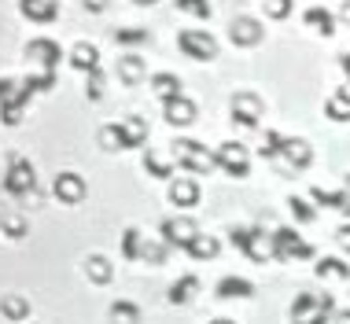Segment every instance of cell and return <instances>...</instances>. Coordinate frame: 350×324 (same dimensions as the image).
Here are the masks:
<instances>
[{
	"label": "cell",
	"mask_w": 350,
	"mask_h": 324,
	"mask_svg": "<svg viewBox=\"0 0 350 324\" xmlns=\"http://www.w3.org/2000/svg\"><path fill=\"white\" fill-rule=\"evenodd\" d=\"M288 206H291V217H295L299 225H310V221H314V206H310L306 199L291 195V199H288Z\"/></svg>",
	"instance_id": "cell-35"
},
{
	"label": "cell",
	"mask_w": 350,
	"mask_h": 324,
	"mask_svg": "<svg viewBox=\"0 0 350 324\" xmlns=\"http://www.w3.org/2000/svg\"><path fill=\"white\" fill-rule=\"evenodd\" d=\"M336 324H350V310H343V313H339V317H336Z\"/></svg>",
	"instance_id": "cell-45"
},
{
	"label": "cell",
	"mask_w": 350,
	"mask_h": 324,
	"mask_svg": "<svg viewBox=\"0 0 350 324\" xmlns=\"http://www.w3.org/2000/svg\"><path fill=\"white\" fill-rule=\"evenodd\" d=\"M137 321H140L137 302H129V299L111 302V324H137Z\"/></svg>",
	"instance_id": "cell-26"
},
{
	"label": "cell",
	"mask_w": 350,
	"mask_h": 324,
	"mask_svg": "<svg viewBox=\"0 0 350 324\" xmlns=\"http://www.w3.org/2000/svg\"><path fill=\"white\" fill-rule=\"evenodd\" d=\"M217 251H221V243H217L214 236H203V232H196L192 240L185 243V254H192V258H203V262L214 258Z\"/></svg>",
	"instance_id": "cell-22"
},
{
	"label": "cell",
	"mask_w": 350,
	"mask_h": 324,
	"mask_svg": "<svg viewBox=\"0 0 350 324\" xmlns=\"http://www.w3.org/2000/svg\"><path fill=\"white\" fill-rule=\"evenodd\" d=\"M174 159L181 162V170H188V174H211V170H214L211 148H203L200 140H177V144H174Z\"/></svg>",
	"instance_id": "cell-5"
},
{
	"label": "cell",
	"mask_w": 350,
	"mask_h": 324,
	"mask_svg": "<svg viewBox=\"0 0 350 324\" xmlns=\"http://www.w3.org/2000/svg\"><path fill=\"white\" fill-rule=\"evenodd\" d=\"M196 232H200V228H196L192 217H166V221L159 225V236H163V243H166V247H181V251H185V243L192 240Z\"/></svg>",
	"instance_id": "cell-9"
},
{
	"label": "cell",
	"mask_w": 350,
	"mask_h": 324,
	"mask_svg": "<svg viewBox=\"0 0 350 324\" xmlns=\"http://www.w3.org/2000/svg\"><path fill=\"white\" fill-rule=\"evenodd\" d=\"M273 258L277 262H306V258H314V247H310L302 236L295 232V228H277L273 232Z\"/></svg>",
	"instance_id": "cell-4"
},
{
	"label": "cell",
	"mask_w": 350,
	"mask_h": 324,
	"mask_svg": "<svg viewBox=\"0 0 350 324\" xmlns=\"http://www.w3.org/2000/svg\"><path fill=\"white\" fill-rule=\"evenodd\" d=\"M85 8H89V12H103V8H107V0H85Z\"/></svg>",
	"instance_id": "cell-43"
},
{
	"label": "cell",
	"mask_w": 350,
	"mask_h": 324,
	"mask_svg": "<svg viewBox=\"0 0 350 324\" xmlns=\"http://www.w3.org/2000/svg\"><path fill=\"white\" fill-rule=\"evenodd\" d=\"M148 137V126L144 118H122L115 126H103L100 129V144L107 151H118V148H140Z\"/></svg>",
	"instance_id": "cell-2"
},
{
	"label": "cell",
	"mask_w": 350,
	"mask_h": 324,
	"mask_svg": "<svg viewBox=\"0 0 350 324\" xmlns=\"http://www.w3.org/2000/svg\"><path fill=\"white\" fill-rule=\"evenodd\" d=\"M148 30H140V26H126V30H115V41L118 44H144L148 41Z\"/></svg>",
	"instance_id": "cell-36"
},
{
	"label": "cell",
	"mask_w": 350,
	"mask_h": 324,
	"mask_svg": "<svg viewBox=\"0 0 350 324\" xmlns=\"http://www.w3.org/2000/svg\"><path fill=\"white\" fill-rule=\"evenodd\" d=\"M262 12L269 18H288L291 15V0H262Z\"/></svg>",
	"instance_id": "cell-40"
},
{
	"label": "cell",
	"mask_w": 350,
	"mask_h": 324,
	"mask_svg": "<svg viewBox=\"0 0 350 324\" xmlns=\"http://www.w3.org/2000/svg\"><path fill=\"white\" fill-rule=\"evenodd\" d=\"M214 324H236V321H214Z\"/></svg>",
	"instance_id": "cell-49"
},
{
	"label": "cell",
	"mask_w": 350,
	"mask_h": 324,
	"mask_svg": "<svg viewBox=\"0 0 350 324\" xmlns=\"http://www.w3.org/2000/svg\"><path fill=\"white\" fill-rule=\"evenodd\" d=\"M343 18H347V23H350V0H347V4H343Z\"/></svg>",
	"instance_id": "cell-46"
},
{
	"label": "cell",
	"mask_w": 350,
	"mask_h": 324,
	"mask_svg": "<svg viewBox=\"0 0 350 324\" xmlns=\"http://www.w3.org/2000/svg\"><path fill=\"white\" fill-rule=\"evenodd\" d=\"M163 118L170 122V126H192L196 122V103L185 96H174V100H163Z\"/></svg>",
	"instance_id": "cell-12"
},
{
	"label": "cell",
	"mask_w": 350,
	"mask_h": 324,
	"mask_svg": "<svg viewBox=\"0 0 350 324\" xmlns=\"http://www.w3.org/2000/svg\"><path fill=\"white\" fill-rule=\"evenodd\" d=\"M55 199H59V203H67V206H74V203H81L85 199V180L78 177V174H59L55 177Z\"/></svg>",
	"instance_id": "cell-14"
},
{
	"label": "cell",
	"mask_w": 350,
	"mask_h": 324,
	"mask_svg": "<svg viewBox=\"0 0 350 324\" xmlns=\"http://www.w3.org/2000/svg\"><path fill=\"white\" fill-rule=\"evenodd\" d=\"M0 313H4L8 321H26V317H30V302H26L23 295H4Z\"/></svg>",
	"instance_id": "cell-25"
},
{
	"label": "cell",
	"mask_w": 350,
	"mask_h": 324,
	"mask_svg": "<svg viewBox=\"0 0 350 324\" xmlns=\"http://www.w3.org/2000/svg\"><path fill=\"white\" fill-rule=\"evenodd\" d=\"M232 247L243 251L251 262H269L273 258V236L262 228H232Z\"/></svg>",
	"instance_id": "cell-3"
},
{
	"label": "cell",
	"mask_w": 350,
	"mask_h": 324,
	"mask_svg": "<svg viewBox=\"0 0 350 324\" xmlns=\"http://www.w3.org/2000/svg\"><path fill=\"white\" fill-rule=\"evenodd\" d=\"M23 85H26L30 92H49L52 85H55V70H37V74H30Z\"/></svg>",
	"instance_id": "cell-34"
},
{
	"label": "cell",
	"mask_w": 350,
	"mask_h": 324,
	"mask_svg": "<svg viewBox=\"0 0 350 324\" xmlns=\"http://www.w3.org/2000/svg\"><path fill=\"white\" fill-rule=\"evenodd\" d=\"M310 195H314V203H321V206H332V211H343V203H347V188H343V192H325V188H314V192H310Z\"/></svg>",
	"instance_id": "cell-33"
},
{
	"label": "cell",
	"mask_w": 350,
	"mask_h": 324,
	"mask_svg": "<svg viewBox=\"0 0 350 324\" xmlns=\"http://www.w3.org/2000/svg\"><path fill=\"white\" fill-rule=\"evenodd\" d=\"M170 203L174 206H196L200 203V185L192 177H174L170 180Z\"/></svg>",
	"instance_id": "cell-15"
},
{
	"label": "cell",
	"mask_w": 350,
	"mask_h": 324,
	"mask_svg": "<svg viewBox=\"0 0 350 324\" xmlns=\"http://www.w3.org/2000/svg\"><path fill=\"white\" fill-rule=\"evenodd\" d=\"M336 240H339V247H343V251L350 254V225H343V228H339V232H336Z\"/></svg>",
	"instance_id": "cell-42"
},
{
	"label": "cell",
	"mask_w": 350,
	"mask_h": 324,
	"mask_svg": "<svg viewBox=\"0 0 350 324\" xmlns=\"http://www.w3.org/2000/svg\"><path fill=\"white\" fill-rule=\"evenodd\" d=\"M0 232L12 236V240H23V236H26V217H18V214H0Z\"/></svg>",
	"instance_id": "cell-32"
},
{
	"label": "cell",
	"mask_w": 350,
	"mask_h": 324,
	"mask_svg": "<svg viewBox=\"0 0 350 324\" xmlns=\"http://www.w3.org/2000/svg\"><path fill=\"white\" fill-rule=\"evenodd\" d=\"M177 8L196 18H211V0H177Z\"/></svg>",
	"instance_id": "cell-39"
},
{
	"label": "cell",
	"mask_w": 350,
	"mask_h": 324,
	"mask_svg": "<svg viewBox=\"0 0 350 324\" xmlns=\"http://www.w3.org/2000/svg\"><path fill=\"white\" fill-rule=\"evenodd\" d=\"M229 37H232V44H243V49H251V44H258V41H262V26H258V18H247V15H240V18L232 23Z\"/></svg>",
	"instance_id": "cell-16"
},
{
	"label": "cell",
	"mask_w": 350,
	"mask_h": 324,
	"mask_svg": "<svg viewBox=\"0 0 350 324\" xmlns=\"http://www.w3.org/2000/svg\"><path fill=\"white\" fill-rule=\"evenodd\" d=\"M214 166L225 170L229 177H247L251 174V155L243 144H236V140H229V144H221L214 151Z\"/></svg>",
	"instance_id": "cell-7"
},
{
	"label": "cell",
	"mask_w": 350,
	"mask_h": 324,
	"mask_svg": "<svg viewBox=\"0 0 350 324\" xmlns=\"http://www.w3.org/2000/svg\"><path fill=\"white\" fill-rule=\"evenodd\" d=\"M262 118V100L254 92H236L232 96V122L236 126H258Z\"/></svg>",
	"instance_id": "cell-11"
},
{
	"label": "cell",
	"mask_w": 350,
	"mask_h": 324,
	"mask_svg": "<svg viewBox=\"0 0 350 324\" xmlns=\"http://www.w3.org/2000/svg\"><path fill=\"white\" fill-rule=\"evenodd\" d=\"M325 114H328L332 122H350V85L336 89L332 96L325 100Z\"/></svg>",
	"instance_id": "cell-20"
},
{
	"label": "cell",
	"mask_w": 350,
	"mask_h": 324,
	"mask_svg": "<svg viewBox=\"0 0 350 324\" xmlns=\"http://www.w3.org/2000/svg\"><path fill=\"white\" fill-rule=\"evenodd\" d=\"M140 247H144V236H140L137 228H126V236H122V258L137 262L140 258Z\"/></svg>",
	"instance_id": "cell-30"
},
{
	"label": "cell",
	"mask_w": 350,
	"mask_h": 324,
	"mask_svg": "<svg viewBox=\"0 0 350 324\" xmlns=\"http://www.w3.org/2000/svg\"><path fill=\"white\" fill-rule=\"evenodd\" d=\"M26 55L41 66V70H55L59 66V59H63V49L52 41V37H33L30 41V49H26Z\"/></svg>",
	"instance_id": "cell-10"
},
{
	"label": "cell",
	"mask_w": 350,
	"mask_h": 324,
	"mask_svg": "<svg viewBox=\"0 0 350 324\" xmlns=\"http://www.w3.org/2000/svg\"><path fill=\"white\" fill-rule=\"evenodd\" d=\"M70 66H74V70H85V74L96 70V66H100L96 44H89V41H78V44H74V49H70Z\"/></svg>",
	"instance_id": "cell-19"
},
{
	"label": "cell",
	"mask_w": 350,
	"mask_h": 324,
	"mask_svg": "<svg viewBox=\"0 0 350 324\" xmlns=\"http://www.w3.org/2000/svg\"><path fill=\"white\" fill-rule=\"evenodd\" d=\"M85 92H89V100L103 96V70H100V66H96V70H89V89H85Z\"/></svg>",
	"instance_id": "cell-41"
},
{
	"label": "cell",
	"mask_w": 350,
	"mask_h": 324,
	"mask_svg": "<svg viewBox=\"0 0 350 324\" xmlns=\"http://www.w3.org/2000/svg\"><path fill=\"white\" fill-rule=\"evenodd\" d=\"M85 276H89L92 284H111V276H115V269H111V262L107 258H89L85 262Z\"/></svg>",
	"instance_id": "cell-28"
},
{
	"label": "cell",
	"mask_w": 350,
	"mask_h": 324,
	"mask_svg": "<svg viewBox=\"0 0 350 324\" xmlns=\"http://www.w3.org/2000/svg\"><path fill=\"white\" fill-rule=\"evenodd\" d=\"M144 74L148 70H144V59H140V55H122V59H118V78L126 85H137Z\"/></svg>",
	"instance_id": "cell-24"
},
{
	"label": "cell",
	"mask_w": 350,
	"mask_h": 324,
	"mask_svg": "<svg viewBox=\"0 0 350 324\" xmlns=\"http://www.w3.org/2000/svg\"><path fill=\"white\" fill-rule=\"evenodd\" d=\"M339 63H343V74H347V81H350V52L339 55Z\"/></svg>",
	"instance_id": "cell-44"
},
{
	"label": "cell",
	"mask_w": 350,
	"mask_h": 324,
	"mask_svg": "<svg viewBox=\"0 0 350 324\" xmlns=\"http://www.w3.org/2000/svg\"><path fill=\"white\" fill-rule=\"evenodd\" d=\"M302 23H306L310 30L325 33V37H332V33H336V15L328 12V8H306V15H302Z\"/></svg>",
	"instance_id": "cell-21"
},
{
	"label": "cell",
	"mask_w": 350,
	"mask_h": 324,
	"mask_svg": "<svg viewBox=\"0 0 350 324\" xmlns=\"http://www.w3.org/2000/svg\"><path fill=\"white\" fill-rule=\"evenodd\" d=\"M144 170H148V174H155V177H174L170 162H163V159L155 155V151H148V155H144Z\"/></svg>",
	"instance_id": "cell-38"
},
{
	"label": "cell",
	"mask_w": 350,
	"mask_h": 324,
	"mask_svg": "<svg viewBox=\"0 0 350 324\" xmlns=\"http://www.w3.org/2000/svg\"><path fill=\"white\" fill-rule=\"evenodd\" d=\"M214 295H217V299H251L254 284L243 280V276H221V280H217V288H214Z\"/></svg>",
	"instance_id": "cell-17"
},
{
	"label": "cell",
	"mask_w": 350,
	"mask_h": 324,
	"mask_svg": "<svg viewBox=\"0 0 350 324\" xmlns=\"http://www.w3.org/2000/svg\"><path fill=\"white\" fill-rule=\"evenodd\" d=\"M317 276H321V280H328V276H332V280H347L350 265L343 258H321L317 262Z\"/></svg>",
	"instance_id": "cell-29"
},
{
	"label": "cell",
	"mask_w": 350,
	"mask_h": 324,
	"mask_svg": "<svg viewBox=\"0 0 350 324\" xmlns=\"http://www.w3.org/2000/svg\"><path fill=\"white\" fill-rule=\"evenodd\" d=\"M280 159H288V166H295V170H306L310 162H314V148H310L306 140H299V137H284Z\"/></svg>",
	"instance_id": "cell-13"
},
{
	"label": "cell",
	"mask_w": 350,
	"mask_h": 324,
	"mask_svg": "<svg viewBox=\"0 0 350 324\" xmlns=\"http://www.w3.org/2000/svg\"><path fill=\"white\" fill-rule=\"evenodd\" d=\"M280 144H284V133L269 129V133H266V148H258V155H262V159H280Z\"/></svg>",
	"instance_id": "cell-37"
},
{
	"label": "cell",
	"mask_w": 350,
	"mask_h": 324,
	"mask_svg": "<svg viewBox=\"0 0 350 324\" xmlns=\"http://www.w3.org/2000/svg\"><path fill=\"white\" fill-rule=\"evenodd\" d=\"M18 12L30 23H52L59 8H55V0H18Z\"/></svg>",
	"instance_id": "cell-18"
},
{
	"label": "cell",
	"mask_w": 350,
	"mask_h": 324,
	"mask_svg": "<svg viewBox=\"0 0 350 324\" xmlns=\"http://www.w3.org/2000/svg\"><path fill=\"white\" fill-rule=\"evenodd\" d=\"M177 49H181L188 59L206 63V59H214V55H217V41L206 30H181V33H177Z\"/></svg>",
	"instance_id": "cell-8"
},
{
	"label": "cell",
	"mask_w": 350,
	"mask_h": 324,
	"mask_svg": "<svg viewBox=\"0 0 350 324\" xmlns=\"http://www.w3.org/2000/svg\"><path fill=\"white\" fill-rule=\"evenodd\" d=\"M137 4H155V0H137Z\"/></svg>",
	"instance_id": "cell-47"
},
{
	"label": "cell",
	"mask_w": 350,
	"mask_h": 324,
	"mask_svg": "<svg viewBox=\"0 0 350 324\" xmlns=\"http://www.w3.org/2000/svg\"><path fill=\"white\" fill-rule=\"evenodd\" d=\"M151 89H155V96L159 100H174V96H181V78H177V74H155V78H151Z\"/></svg>",
	"instance_id": "cell-23"
},
{
	"label": "cell",
	"mask_w": 350,
	"mask_h": 324,
	"mask_svg": "<svg viewBox=\"0 0 350 324\" xmlns=\"http://www.w3.org/2000/svg\"><path fill=\"white\" fill-rule=\"evenodd\" d=\"M166 254H170V247H166L163 240H148V236H144V247H140V258H137V262L163 265V262H166Z\"/></svg>",
	"instance_id": "cell-27"
},
{
	"label": "cell",
	"mask_w": 350,
	"mask_h": 324,
	"mask_svg": "<svg viewBox=\"0 0 350 324\" xmlns=\"http://www.w3.org/2000/svg\"><path fill=\"white\" fill-rule=\"evenodd\" d=\"M336 313L332 295H314V291H299L291 302V321L295 324H325Z\"/></svg>",
	"instance_id": "cell-1"
},
{
	"label": "cell",
	"mask_w": 350,
	"mask_h": 324,
	"mask_svg": "<svg viewBox=\"0 0 350 324\" xmlns=\"http://www.w3.org/2000/svg\"><path fill=\"white\" fill-rule=\"evenodd\" d=\"M196 291H200V280H196V276H181V280L170 288V302H188Z\"/></svg>",
	"instance_id": "cell-31"
},
{
	"label": "cell",
	"mask_w": 350,
	"mask_h": 324,
	"mask_svg": "<svg viewBox=\"0 0 350 324\" xmlns=\"http://www.w3.org/2000/svg\"><path fill=\"white\" fill-rule=\"evenodd\" d=\"M347 195H350V174H347Z\"/></svg>",
	"instance_id": "cell-48"
},
{
	"label": "cell",
	"mask_w": 350,
	"mask_h": 324,
	"mask_svg": "<svg viewBox=\"0 0 350 324\" xmlns=\"http://www.w3.org/2000/svg\"><path fill=\"white\" fill-rule=\"evenodd\" d=\"M4 188H8L12 195H30V192H37V174H33V162H30V159H23V155H12V159H8Z\"/></svg>",
	"instance_id": "cell-6"
}]
</instances>
